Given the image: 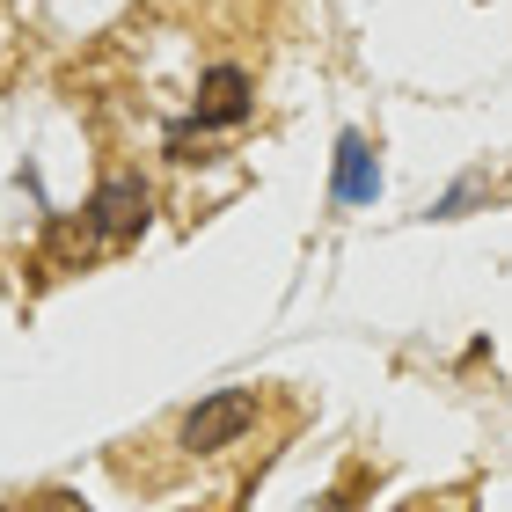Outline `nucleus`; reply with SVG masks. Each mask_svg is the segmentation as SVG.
<instances>
[{"label": "nucleus", "mask_w": 512, "mask_h": 512, "mask_svg": "<svg viewBox=\"0 0 512 512\" xmlns=\"http://www.w3.org/2000/svg\"><path fill=\"white\" fill-rule=\"evenodd\" d=\"M249 425H256V388H220L176 425V447L183 454H220V447H235Z\"/></svg>", "instance_id": "f257e3e1"}, {"label": "nucleus", "mask_w": 512, "mask_h": 512, "mask_svg": "<svg viewBox=\"0 0 512 512\" xmlns=\"http://www.w3.org/2000/svg\"><path fill=\"white\" fill-rule=\"evenodd\" d=\"M88 227H96L103 242H132L139 227H147V183L139 176H110L96 198H88Z\"/></svg>", "instance_id": "f03ea898"}, {"label": "nucleus", "mask_w": 512, "mask_h": 512, "mask_svg": "<svg viewBox=\"0 0 512 512\" xmlns=\"http://www.w3.org/2000/svg\"><path fill=\"white\" fill-rule=\"evenodd\" d=\"M249 110H256V81L242 74V66H213V74L198 81V125H205V132L242 125Z\"/></svg>", "instance_id": "7ed1b4c3"}, {"label": "nucleus", "mask_w": 512, "mask_h": 512, "mask_svg": "<svg viewBox=\"0 0 512 512\" xmlns=\"http://www.w3.org/2000/svg\"><path fill=\"white\" fill-rule=\"evenodd\" d=\"M374 191H381L374 147H366L359 132H344V139H337V198H344V205H374Z\"/></svg>", "instance_id": "20e7f679"}, {"label": "nucleus", "mask_w": 512, "mask_h": 512, "mask_svg": "<svg viewBox=\"0 0 512 512\" xmlns=\"http://www.w3.org/2000/svg\"><path fill=\"white\" fill-rule=\"evenodd\" d=\"M330 512H352V498H344V491H337V498H330Z\"/></svg>", "instance_id": "39448f33"}]
</instances>
